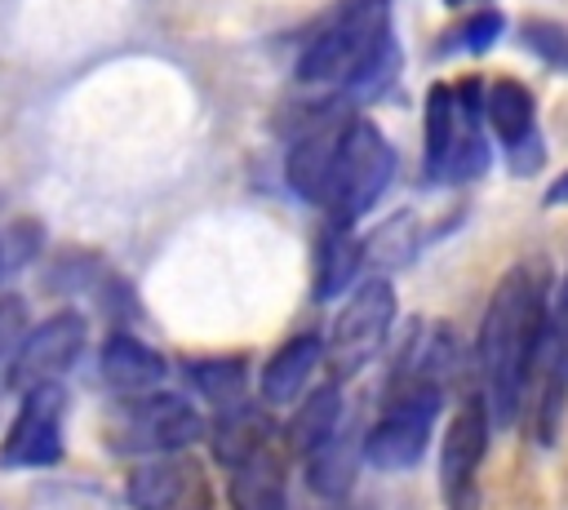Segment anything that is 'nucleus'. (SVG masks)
<instances>
[{"label": "nucleus", "instance_id": "bb28decb", "mask_svg": "<svg viewBox=\"0 0 568 510\" xmlns=\"http://www.w3.org/2000/svg\"><path fill=\"white\" fill-rule=\"evenodd\" d=\"M22 337H27V302L18 293H0V359H13Z\"/></svg>", "mask_w": 568, "mask_h": 510}, {"label": "nucleus", "instance_id": "b1692460", "mask_svg": "<svg viewBox=\"0 0 568 510\" xmlns=\"http://www.w3.org/2000/svg\"><path fill=\"white\" fill-rule=\"evenodd\" d=\"M501 31H506V18L497 13V9H475L470 18H462V22H453L444 35H439V53L448 58V53H488L497 40H501Z\"/></svg>", "mask_w": 568, "mask_h": 510}, {"label": "nucleus", "instance_id": "423d86ee", "mask_svg": "<svg viewBox=\"0 0 568 510\" xmlns=\"http://www.w3.org/2000/svg\"><path fill=\"white\" fill-rule=\"evenodd\" d=\"M204 417L195 412V404L186 395L173 390H151L138 399H120L115 412L102 426V439L111 452L120 457H169V452H186L200 435H204Z\"/></svg>", "mask_w": 568, "mask_h": 510}, {"label": "nucleus", "instance_id": "a878e982", "mask_svg": "<svg viewBox=\"0 0 568 510\" xmlns=\"http://www.w3.org/2000/svg\"><path fill=\"white\" fill-rule=\"evenodd\" d=\"M40 248V222H13L9 231H0V262H4V275L27 266Z\"/></svg>", "mask_w": 568, "mask_h": 510}, {"label": "nucleus", "instance_id": "0eeeda50", "mask_svg": "<svg viewBox=\"0 0 568 510\" xmlns=\"http://www.w3.org/2000/svg\"><path fill=\"white\" fill-rule=\"evenodd\" d=\"M395 306H399V297L386 275H368L351 288V297L342 302V310L333 315V328L324 337V364H328L333 381H346L373 364V355L390 337Z\"/></svg>", "mask_w": 568, "mask_h": 510}, {"label": "nucleus", "instance_id": "c85d7f7f", "mask_svg": "<svg viewBox=\"0 0 568 510\" xmlns=\"http://www.w3.org/2000/svg\"><path fill=\"white\" fill-rule=\"evenodd\" d=\"M448 9H488L493 0H444Z\"/></svg>", "mask_w": 568, "mask_h": 510}, {"label": "nucleus", "instance_id": "f3484780", "mask_svg": "<svg viewBox=\"0 0 568 510\" xmlns=\"http://www.w3.org/2000/svg\"><path fill=\"white\" fill-rule=\"evenodd\" d=\"M231 506L235 510H288V466L284 448L271 443L244 466L231 470Z\"/></svg>", "mask_w": 568, "mask_h": 510}, {"label": "nucleus", "instance_id": "7ed1b4c3", "mask_svg": "<svg viewBox=\"0 0 568 510\" xmlns=\"http://www.w3.org/2000/svg\"><path fill=\"white\" fill-rule=\"evenodd\" d=\"M493 164L484 80H439L426 89L422 106V173L435 186H466Z\"/></svg>", "mask_w": 568, "mask_h": 510}, {"label": "nucleus", "instance_id": "39448f33", "mask_svg": "<svg viewBox=\"0 0 568 510\" xmlns=\"http://www.w3.org/2000/svg\"><path fill=\"white\" fill-rule=\"evenodd\" d=\"M444 412V377L395 368L386 381V399L377 421L364 430V461L377 470H413L439 426Z\"/></svg>", "mask_w": 568, "mask_h": 510}, {"label": "nucleus", "instance_id": "a211bd4d", "mask_svg": "<svg viewBox=\"0 0 568 510\" xmlns=\"http://www.w3.org/2000/svg\"><path fill=\"white\" fill-rule=\"evenodd\" d=\"M337 129H342V120L311 124L293 142V151L284 160V177L306 204H320V191H324V177H328V160H333V146H337Z\"/></svg>", "mask_w": 568, "mask_h": 510}, {"label": "nucleus", "instance_id": "20e7f679", "mask_svg": "<svg viewBox=\"0 0 568 510\" xmlns=\"http://www.w3.org/2000/svg\"><path fill=\"white\" fill-rule=\"evenodd\" d=\"M395 182V146L368 115H346L337 129V146L328 160V177L320 191V204L333 226H355L373 213V204Z\"/></svg>", "mask_w": 568, "mask_h": 510}, {"label": "nucleus", "instance_id": "1a4fd4ad", "mask_svg": "<svg viewBox=\"0 0 568 510\" xmlns=\"http://www.w3.org/2000/svg\"><path fill=\"white\" fill-rule=\"evenodd\" d=\"M67 390L62 386H36L22 395L4 439H0V466L4 470H44L58 466L67 452Z\"/></svg>", "mask_w": 568, "mask_h": 510}, {"label": "nucleus", "instance_id": "2eb2a0df", "mask_svg": "<svg viewBox=\"0 0 568 510\" xmlns=\"http://www.w3.org/2000/svg\"><path fill=\"white\" fill-rule=\"evenodd\" d=\"M324 364V337L320 333H297L288 337L266 364H262V377H257V390H262V404L271 408H288L315 377V368Z\"/></svg>", "mask_w": 568, "mask_h": 510}, {"label": "nucleus", "instance_id": "412c9836", "mask_svg": "<svg viewBox=\"0 0 568 510\" xmlns=\"http://www.w3.org/2000/svg\"><path fill=\"white\" fill-rule=\"evenodd\" d=\"M364 457V435H355L346 421L337 426L333 439H324L311 457H306V479L320 497H342L355 483V466Z\"/></svg>", "mask_w": 568, "mask_h": 510}, {"label": "nucleus", "instance_id": "9d476101", "mask_svg": "<svg viewBox=\"0 0 568 510\" xmlns=\"http://www.w3.org/2000/svg\"><path fill=\"white\" fill-rule=\"evenodd\" d=\"M89 341V324L80 310L62 306L49 319H40L36 328H27V337L18 341L13 359H9V390H36V386H58L62 373H71V364L84 355Z\"/></svg>", "mask_w": 568, "mask_h": 510}, {"label": "nucleus", "instance_id": "7c9ffc66", "mask_svg": "<svg viewBox=\"0 0 568 510\" xmlns=\"http://www.w3.org/2000/svg\"><path fill=\"white\" fill-rule=\"evenodd\" d=\"M0 275H4V262H0Z\"/></svg>", "mask_w": 568, "mask_h": 510}, {"label": "nucleus", "instance_id": "5701e85b", "mask_svg": "<svg viewBox=\"0 0 568 510\" xmlns=\"http://www.w3.org/2000/svg\"><path fill=\"white\" fill-rule=\"evenodd\" d=\"M422 248V231H417V217L413 213H399L390 222H382L368 239H364V266H377V271H395L404 262H413Z\"/></svg>", "mask_w": 568, "mask_h": 510}, {"label": "nucleus", "instance_id": "f03ea898", "mask_svg": "<svg viewBox=\"0 0 568 510\" xmlns=\"http://www.w3.org/2000/svg\"><path fill=\"white\" fill-rule=\"evenodd\" d=\"M297 84L328 98H373L399 71L390 0H342L302 44Z\"/></svg>", "mask_w": 568, "mask_h": 510}, {"label": "nucleus", "instance_id": "4be33fe9", "mask_svg": "<svg viewBox=\"0 0 568 510\" xmlns=\"http://www.w3.org/2000/svg\"><path fill=\"white\" fill-rule=\"evenodd\" d=\"M182 368H186L191 386L213 404V412L248 399V359L244 355H204V359H186Z\"/></svg>", "mask_w": 568, "mask_h": 510}, {"label": "nucleus", "instance_id": "f8f14e48", "mask_svg": "<svg viewBox=\"0 0 568 510\" xmlns=\"http://www.w3.org/2000/svg\"><path fill=\"white\" fill-rule=\"evenodd\" d=\"M124 501L133 510H213V483L200 457L169 452L129 470Z\"/></svg>", "mask_w": 568, "mask_h": 510}, {"label": "nucleus", "instance_id": "dca6fc26", "mask_svg": "<svg viewBox=\"0 0 568 510\" xmlns=\"http://www.w3.org/2000/svg\"><path fill=\"white\" fill-rule=\"evenodd\" d=\"M209 439H213V457H217L226 470H235V466H244L248 457H257L262 448L275 443V421L266 417L262 404H248V399H244V404H235V408L213 412Z\"/></svg>", "mask_w": 568, "mask_h": 510}, {"label": "nucleus", "instance_id": "f257e3e1", "mask_svg": "<svg viewBox=\"0 0 568 510\" xmlns=\"http://www.w3.org/2000/svg\"><path fill=\"white\" fill-rule=\"evenodd\" d=\"M546 306H550V284L528 262L510 266L488 293V306L475 333V364H479V395L488 404L493 426H510L524 412V399L532 390L537 359H541Z\"/></svg>", "mask_w": 568, "mask_h": 510}, {"label": "nucleus", "instance_id": "393cba45", "mask_svg": "<svg viewBox=\"0 0 568 510\" xmlns=\"http://www.w3.org/2000/svg\"><path fill=\"white\" fill-rule=\"evenodd\" d=\"M519 44L541 67L568 75V22L564 18H524L519 22Z\"/></svg>", "mask_w": 568, "mask_h": 510}, {"label": "nucleus", "instance_id": "cd10ccee", "mask_svg": "<svg viewBox=\"0 0 568 510\" xmlns=\"http://www.w3.org/2000/svg\"><path fill=\"white\" fill-rule=\"evenodd\" d=\"M541 204H546V208H568V169H564L559 177H550V186H546Z\"/></svg>", "mask_w": 568, "mask_h": 510}, {"label": "nucleus", "instance_id": "6e6552de", "mask_svg": "<svg viewBox=\"0 0 568 510\" xmlns=\"http://www.w3.org/2000/svg\"><path fill=\"white\" fill-rule=\"evenodd\" d=\"M493 417L479 390H470L444 426L439 443V497L444 510H479V466L488 457Z\"/></svg>", "mask_w": 568, "mask_h": 510}, {"label": "nucleus", "instance_id": "6ab92c4d", "mask_svg": "<svg viewBox=\"0 0 568 510\" xmlns=\"http://www.w3.org/2000/svg\"><path fill=\"white\" fill-rule=\"evenodd\" d=\"M364 271V239H355L346 226H324L315 244V297L328 302L346 288H355V275Z\"/></svg>", "mask_w": 568, "mask_h": 510}, {"label": "nucleus", "instance_id": "ddd939ff", "mask_svg": "<svg viewBox=\"0 0 568 510\" xmlns=\"http://www.w3.org/2000/svg\"><path fill=\"white\" fill-rule=\"evenodd\" d=\"M532 386H537L532 430L550 448L564 426V408H568V271L559 275L550 306H546V337H541V359H537Z\"/></svg>", "mask_w": 568, "mask_h": 510}, {"label": "nucleus", "instance_id": "c756f323", "mask_svg": "<svg viewBox=\"0 0 568 510\" xmlns=\"http://www.w3.org/2000/svg\"><path fill=\"white\" fill-rule=\"evenodd\" d=\"M4 390H9V386H4V381H0V395H4Z\"/></svg>", "mask_w": 568, "mask_h": 510}, {"label": "nucleus", "instance_id": "4468645a", "mask_svg": "<svg viewBox=\"0 0 568 510\" xmlns=\"http://www.w3.org/2000/svg\"><path fill=\"white\" fill-rule=\"evenodd\" d=\"M98 373H102L106 390H115L120 399H138V395L160 390V381L169 377V359L151 341H142L133 333H111L102 341Z\"/></svg>", "mask_w": 568, "mask_h": 510}, {"label": "nucleus", "instance_id": "9b49d317", "mask_svg": "<svg viewBox=\"0 0 568 510\" xmlns=\"http://www.w3.org/2000/svg\"><path fill=\"white\" fill-rule=\"evenodd\" d=\"M484 120H488V137H497V146L510 160V173L532 177L546 164V137H541V120H537V98L524 80L501 75L493 84H484Z\"/></svg>", "mask_w": 568, "mask_h": 510}, {"label": "nucleus", "instance_id": "aec40b11", "mask_svg": "<svg viewBox=\"0 0 568 510\" xmlns=\"http://www.w3.org/2000/svg\"><path fill=\"white\" fill-rule=\"evenodd\" d=\"M342 421H346L342 381H324V386H315V390L302 399V408L293 412V421H288V448H293L297 457H311L324 439L337 435Z\"/></svg>", "mask_w": 568, "mask_h": 510}]
</instances>
